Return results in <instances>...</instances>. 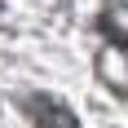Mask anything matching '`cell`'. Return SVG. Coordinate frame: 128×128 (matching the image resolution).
Here are the masks:
<instances>
[{"label": "cell", "instance_id": "1", "mask_svg": "<svg viewBox=\"0 0 128 128\" xmlns=\"http://www.w3.org/2000/svg\"><path fill=\"white\" fill-rule=\"evenodd\" d=\"M26 110L40 128H75V119L66 115V106H58L53 97H26Z\"/></svg>", "mask_w": 128, "mask_h": 128}]
</instances>
